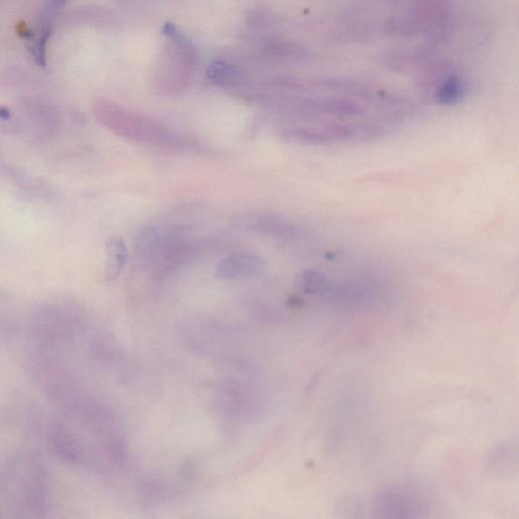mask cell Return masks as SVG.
I'll return each mask as SVG.
<instances>
[{
    "label": "cell",
    "instance_id": "1",
    "mask_svg": "<svg viewBox=\"0 0 519 519\" xmlns=\"http://www.w3.org/2000/svg\"><path fill=\"white\" fill-rule=\"evenodd\" d=\"M94 114L102 125L132 143L168 148H186V139L154 119L131 112L110 101H99Z\"/></svg>",
    "mask_w": 519,
    "mask_h": 519
},
{
    "label": "cell",
    "instance_id": "2",
    "mask_svg": "<svg viewBox=\"0 0 519 519\" xmlns=\"http://www.w3.org/2000/svg\"><path fill=\"white\" fill-rule=\"evenodd\" d=\"M450 19L447 0H418L392 15L386 28L400 37L443 36Z\"/></svg>",
    "mask_w": 519,
    "mask_h": 519
},
{
    "label": "cell",
    "instance_id": "3",
    "mask_svg": "<svg viewBox=\"0 0 519 519\" xmlns=\"http://www.w3.org/2000/svg\"><path fill=\"white\" fill-rule=\"evenodd\" d=\"M164 35L168 38L170 47L162 72L158 73V83L165 92L177 94L188 85L196 52L191 41L175 25L165 24Z\"/></svg>",
    "mask_w": 519,
    "mask_h": 519
},
{
    "label": "cell",
    "instance_id": "4",
    "mask_svg": "<svg viewBox=\"0 0 519 519\" xmlns=\"http://www.w3.org/2000/svg\"><path fill=\"white\" fill-rule=\"evenodd\" d=\"M295 287L301 292L327 299V301L347 304L360 305L366 304L374 301L375 289L368 284L340 283L323 274V273L314 270H305L298 274L295 279Z\"/></svg>",
    "mask_w": 519,
    "mask_h": 519
},
{
    "label": "cell",
    "instance_id": "5",
    "mask_svg": "<svg viewBox=\"0 0 519 519\" xmlns=\"http://www.w3.org/2000/svg\"><path fill=\"white\" fill-rule=\"evenodd\" d=\"M186 225H152L138 234L134 257L138 268H155L182 242L190 237Z\"/></svg>",
    "mask_w": 519,
    "mask_h": 519
},
{
    "label": "cell",
    "instance_id": "6",
    "mask_svg": "<svg viewBox=\"0 0 519 519\" xmlns=\"http://www.w3.org/2000/svg\"><path fill=\"white\" fill-rule=\"evenodd\" d=\"M232 225L239 230L267 235L279 241L292 242L301 235L294 223L269 213L242 214L233 218Z\"/></svg>",
    "mask_w": 519,
    "mask_h": 519
},
{
    "label": "cell",
    "instance_id": "7",
    "mask_svg": "<svg viewBox=\"0 0 519 519\" xmlns=\"http://www.w3.org/2000/svg\"><path fill=\"white\" fill-rule=\"evenodd\" d=\"M264 268V261L257 254L236 253L217 263L214 274L219 280H237L257 276Z\"/></svg>",
    "mask_w": 519,
    "mask_h": 519
},
{
    "label": "cell",
    "instance_id": "8",
    "mask_svg": "<svg viewBox=\"0 0 519 519\" xmlns=\"http://www.w3.org/2000/svg\"><path fill=\"white\" fill-rule=\"evenodd\" d=\"M467 93V83L459 74L454 73L439 84L431 95L437 104L452 105L460 103Z\"/></svg>",
    "mask_w": 519,
    "mask_h": 519
},
{
    "label": "cell",
    "instance_id": "9",
    "mask_svg": "<svg viewBox=\"0 0 519 519\" xmlns=\"http://www.w3.org/2000/svg\"><path fill=\"white\" fill-rule=\"evenodd\" d=\"M206 75L211 83L222 87H232L242 81L240 68L225 60L214 61L208 66Z\"/></svg>",
    "mask_w": 519,
    "mask_h": 519
},
{
    "label": "cell",
    "instance_id": "10",
    "mask_svg": "<svg viewBox=\"0 0 519 519\" xmlns=\"http://www.w3.org/2000/svg\"><path fill=\"white\" fill-rule=\"evenodd\" d=\"M107 272L111 278H116L125 269L129 259V253L125 241L118 235H113L107 245Z\"/></svg>",
    "mask_w": 519,
    "mask_h": 519
},
{
    "label": "cell",
    "instance_id": "11",
    "mask_svg": "<svg viewBox=\"0 0 519 519\" xmlns=\"http://www.w3.org/2000/svg\"><path fill=\"white\" fill-rule=\"evenodd\" d=\"M52 445L56 453L64 456L66 461L78 462L81 460L82 451L76 439L65 427H55L51 436Z\"/></svg>",
    "mask_w": 519,
    "mask_h": 519
},
{
    "label": "cell",
    "instance_id": "12",
    "mask_svg": "<svg viewBox=\"0 0 519 519\" xmlns=\"http://www.w3.org/2000/svg\"><path fill=\"white\" fill-rule=\"evenodd\" d=\"M50 36V28L43 29L35 42L34 56L40 65H46V49Z\"/></svg>",
    "mask_w": 519,
    "mask_h": 519
},
{
    "label": "cell",
    "instance_id": "13",
    "mask_svg": "<svg viewBox=\"0 0 519 519\" xmlns=\"http://www.w3.org/2000/svg\"><path fill=\"white\" fill-rule=\"evenodd\" d=\"M66 2L67 0H51V5L55 7H58L65 5Z\"/></svg>",
    "mask_w": 519,
    "mask_h": 519
}]
</instances>
